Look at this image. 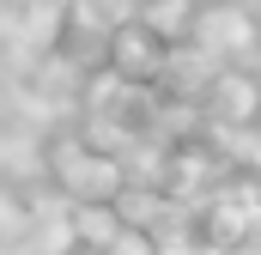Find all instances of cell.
<instances>
[{"label":"cell","instance_id":"4","mask_svg":"<svg viewBox=\"0 0 261 255\" xmlns=\"http://www.w3.org/2000/svg\"><path fill=\"white\" fill-rule=\"evenodd\" d=\"M103 255H152V237H146V231H116V243Z\"/></svg>","mask_w":261,"mask_h":255},{"label":"cell","instance_id":"3","mask_svg":"<svg viewBox=\"0 0 261 255\" xmlns=\"http://www.w3.org/2000/svg\"><path fill=\"white\" fill-rule=\"evenodd\" d=\"M24 231H31V207H24L12 189H0V243H18Z\"/></svg>","mask_w":261,"mask_h":255},{"label":"cell","instance_id":"2","mask_svg":"<svg viewBox=\"0 0 261 255\" xmlns=\"http://www.w3.org/2000/svg\"><path fill=\"white\" fill-rule=\"evenodd\" d=\"M73 219H79V225H73V237H79V243H91V249H110V243H116V213H110L103 200H97V207L85 200Z\"/></svg>","mask_w":261,"mask_h":255},{"label":"cell","instance_id":"1","mask_svg":"<svg viewBox=\"0 0 261 255\" xmlns=\"http://www.w3.org/2000/svg\"><path fill=\"white\" fill-rule=\"evenodd\" d=\"M55 164L67 170L61 183L79 194V200H116V194H122V170H116L110 158H91V152H79L73 140H67V146H55Z\"/></svg>","mask_w":261,"mask_h":255},{"label":"cell","instance_id":"7","mask_svg":"<svg viewBox=\"0 0 261 255\" xmlns=\"http://www.w3.org/2000/svg\"><path fill=\"white\" fill-rule=\"evenodd\" d=\"M200 255H231V249H225V243H206V249H200Z\"/></svg>","mask_w":261,"mask_h":255},{"label":"cell","instance_id":"6","mask_svg":"<svg viewBox=\"0 0 261 255\" xmlns=\"http://www.w3.org/2000/svg\"><path fill=\"white\" fill-rule=\"evenodd\" d=\"M67 255H103V249H91V243H73V249H67Z\"/></svg>","mask_w":261,"mask_h":255},{"label":"cell","instance_id":"5","mask_svg":"<svg viewBox=\"0 0 261 255\" xmlns=\"http://www.w3.org/2000/svg\"><path fill=\"white\" fill-rule=\"evenodd\" d=\"M231 255H261V243L249 237V243H231Z\"/></svg>","mask_w":261,"mask_h":255}]
</instances>
